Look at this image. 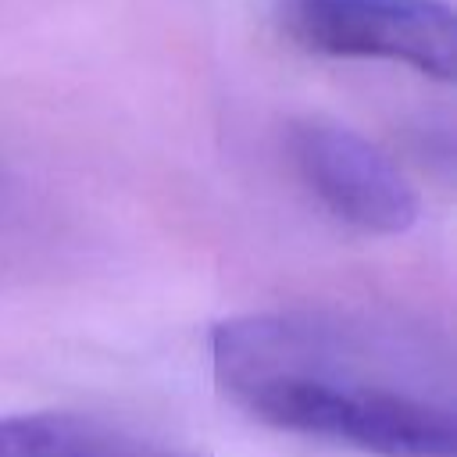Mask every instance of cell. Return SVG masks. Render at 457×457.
<instances>
[{
  "instance_id": "3957f363",
  "label": "cell",
  "mask_w": 457,
  "mask_h": 457,
  "mask_svg": "<svg viewBox=\"0 0 457 457\" xmlns=\"http://www.w3.org/2000/svg\"><path fill=\"white\" fill-rule=\"evenodd\" d=\"M286 146L300 182L332 218L371 236H403L418 221L414 186L361 132L328 118H300Z\"/></svg>"
},
{
  "instance_id": "7a4b0ae2",
  "label": "cell",
  "mask_w": 457,
  "mask_h": 457,
  "mask_svg": "<svg viewBox=\"0 0 457 457\" xmlns=\"http://www.w3.org/2000/svg\"><path fill=\"white\" fill-rule=\"evenodd\" d=\"M271 11L282 32L311 54L453 79L457 32L446 0H271Z\"/></svg>"
},
{
  "instance_id": "277c9868",
  "label": "cell",
  "mask_w": 457,
  "mask_h": 457,
  "mask_svg": "<svg viewBox=\"0 0 457 457\" xmlns=\"http://www.w3.org/2000/svg\"><path fill=\"white\" fill-rule=\"evenodd\" d=\"M0 457H193L86 414H0Z\"/></svg>"
},
{
  "instance_id": "6da1fadb",
  "label": "cell",
  "mask_w": 457,
  "mask_h": 457,
  "mask_svg": "<svg viewBox=\"0 0 457 457\" xmlns=\"http://www.w3.org/2000/svg\"><path fill=\"white\" fill-rule=\"evenodd\" d=\"M211 371L250 418L371 457H453L450 346L346 311H261L211 332Z\"/></svg>"
}]
</instances>
